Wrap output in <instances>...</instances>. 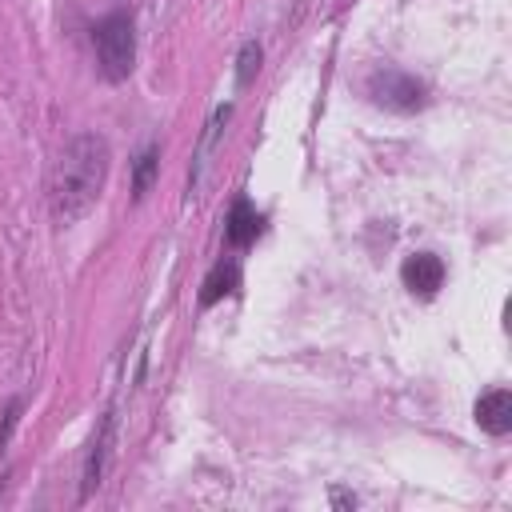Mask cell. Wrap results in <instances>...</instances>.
Returning a JSON list of instances; mask_svg holds the SVG:
<instances>
[{
  "instance_id": "1",
  "label": "cell",
  "mask_w": 512,
  "mask_h": 512,
  "mask_svg": "<svg viewBox=\"0 0 512 512\" xmlns=\"http://www.w3.org/2000/svg\"><path fill=\"white\" fill-rule=\"evenodd\" d=\"M104 176H108V144L100 136H76L64 144L56 168H52V180H48V200H52V216L60 224H72L80 220L100 188H104Z\"/></svg>"
},
{
  "instance_id": "2",
  "label": "cell",
  "mask_w": 512,
  "mask_h": 512,
  "mask_svg": "<svg viewBox=\"0 0 512 512\" xmlns=\"http://www.w3.org/2000/svg\"><path fill=\"white\" fill-rule=\"evenodd\" d=\"M96 56H100V72L108 80H124L132 72L136 40H132V20L124 12H112L96 24Z\"/></svg>"
},
{
  "instance_id": "3",
  "label": "cell",
  "mask_w": 512,
  "mask_h": 512,
  "mask_svg": "<svg viewBox=\"0 0 512 512\" xmlns=\"http://www.w3.org/2000/svg\"><path fill=\"white\" fill-rule=\"evenodd\" d=\"M368 96L380 108H392V112H416V108H424V84L412 80L408 72H396V68L372 72L368 76Z\"/></svg>"
},
{
  "instance_id": "4",
  "label": "cell",
  "mask_w": 512,
  "mask_h": 512,
  "mask_svg": "<svg viewBox=\"0 0 512 512\" xmlns=\"http://www.w3.org/2000/svg\"><path fill=\"white\" fill-rule=\"evenodd\" d=\"M400 280H404V288L408 292H416V296H436V288L444 284V260L436 256V252H412L408 260H404V268H400Z\"/></svg>"
},
{
  "instance_id": "5",
  "label": "cell",
  "mask_w": 512,
  "mask_h": 512,
  "mask_svg": "<svg viewBox=\"0 0 512 512\" xmlns=\"http://www.w3.org/2000/svg\"><path fill=\"white\" fill-rule=\"evenodd\" d=\"M476 424H480L484 432H492V436H504V432L512 428V396H508L504 388L480 396V400H476Z\"/></svg>"
},
{
  "instance_id": "6",
  "label": "cell",
  "mask_w": 512,
  "mask_h": 512,
  "mask_svg": "<svg viewBox=\"0 0 512 512\" xmlns=\"http://www.w3.org/2000/svg\"><path fill=\"white\" fill-rule=\"evenodd\" d=\"M256 232H260V212H256L248 200H236V204H232V212H228V228H224L228 244L244 248V244H252V240H256Z\"/></svg>"
},
{
  "instance_id": "7",
  "label": "cell",
  "mask_w": 512,
  "mask_h": 512,
  "mask_svg": "<svg viewBox=\"0 0 512 512\" xmlns=\"http://www.w3.org/2000/svg\"><path fill=\"white\" fill-rule=\"evenodd\" d=\"M236 284H240V264H236V260H220V264L208 272V280H204L200 304H216L220 296H232Z\"/></svg>"
},
{
  "instance_id": "8",
  "label": "cell",
  "mask_w": 512,
  "mask_h": 512,
  "mask_svg": "<svg viewBox=\"0 0 512 512\" xmlns=\"http://www.w3.org/2000/svg\"><path fill=\"white\" fill-rule=\"evenodd\" d=\"M108 436H112V416L104 420V428H100V436L92 440V456H88V464H84V496L100 484V472H104V452H108Z\"/></svg>"
},
{
  "instance_id": "9",
  "label": "cell",
  "mask_w": 512,
  "mask_h": 512,
  "mask_svg": "<svg viewBox=\"0 0 512 512\" xmlns=\"http://www.w3.org/2000/svg\"><path fill=\"white\" fill-rule=\"evenodd\" d=\"M256 68H260V48L256 44H244V52H240V84H248L252 76H256Z\"/></svg>"
},
{
  "instance_id": "10",
  "label": "cell",
  "mask_w": 512,
  "mask_h": 512,
  "mask_svg": "<svg viewBox=\"0 0 512 512\" xmlns=\"http://www.w3.org/2000/svg\"><path fill=\"white\" fill-rule=\"evenodd\" d=\"M152 168H156V148H148V152L140 156V164H136V196H144V192H148Z\"/></svg>"
}]
</instances>
